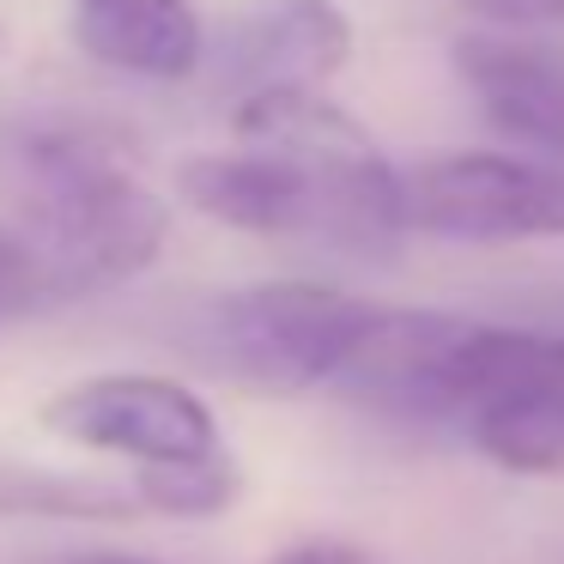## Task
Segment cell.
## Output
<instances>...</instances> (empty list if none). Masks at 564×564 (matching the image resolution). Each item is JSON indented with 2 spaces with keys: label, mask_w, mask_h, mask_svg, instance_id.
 I'll return each instance as SVG.
<instances>
[{
  "label": "cell",
  "mask_w": 564,
  "mask_h": 564,
  "mask_svg": "<svg viewBox=\"0 0 564 564\" xmlns=\"http://www.w3.org/2000/svg\"><path fill=\"white\" fill-rule=\"evenodd\" d=\"M43 431L62 443L104 455H128V462H200V455H225L219 419L195 389L176 377H86L67 382L43 401Z\"/></svg>",
  "instance_id": "obj_4"
},
{
  "label": "cell",
  "mask_w": 564,
  "mask_h": 564,
  "mask_svg": "<svg viewBox=\"0 0 564 564\" xmlns=\"http://www.w3.org/2000/svg\"><path fill=\"white\" fill-rule=\"evenodd\" d=\"M455 74L467 98L516 152L564 159V55L503 31H467L455 37Z\"/></svg>",
  "instance_id": "obj_5"
},
{
  "label": "cell",
  "mask_w": 564,
  "mask_h": 564,
  "mask_svg": "<svg viewBox=\"0 0 564 564\" xmlns=\"http://www.w3.org/2000/svg\"><path fill=\"white\" fill-rule=\"evenodd\" d=\"M243 479H237L231 455H200V462H140L134 498L159 516H183V522H207V516L231 510Z\"/></svg>",
  "instance_id": "obj_9"
},
{
  "label": "cell",
  "mask_w": 564,
  "mask_h": 564,
  "mask_svg": "<svg viewBox=\"0 0 564 564\" xmlns=\"http://www.w3.org/2000/svg\"><path fill=\"white\" fill-rule=\"evenodd\" d=\"M268 564H370V552H365V546H352V540L316 534V540H297V546L273 552Z\"/></svg>",
  "instance_id": "obj_12"
},
{
  "label": "cell",
  "mask_w": 564,
  "mask_h": 564,
  "mask_svg": "<svg viewBox=\"0 0 564 564\" xmlns=\"http://www.w3.org/2000/svg\"><path fill=\"white\" fill-rule=\"evenodd\" d=\"M0 207L31 261V304L128 285L171 237V207L140 183L122 140L79 116L0 122Z\"/></svg>",
  "instance_id": "obj_1"
},
{
  "label": "cell",
  "mask_w": 564,
  "mask_h": 564,
  "mask_svg": "<svg viewBox=\"0 0 564 564\" xmlns=\"http://www.w3.org/2000/svg\"><path fill=\"white\" fill-rule=\"evenodd\" d=\"M377 316V304L340 285L261 280L225 292L207 310L200 346H207V365L249 394H310L352 370Z\"/></svg>",
  "instance_id": "obj_2"
},
{
  "label": "cell",
  "mask_w": 564,
  "mask_h": 564,
  "mask_svg": "<svg viewBox=\"0 0 564 564\" xmlns=\"http://www.w3.org/2000/svg\"><path fill=\"white\" fill-rule=\"evenodd\" d=\"M74 37L134 79H188L207 62V25L188 0H74Z\"/></svg>",
  "instance_id": "obj_7"
},
{
  "label": "cell",
  "mask_w": 564,
  "mask_h": 564,
  "mask_svg": "<svg viewBox=\"0 0 564 564\" xmlns=\"http://www.w3.org/2000/svg\"><path fill=\"white\" fill-rule=\"evenodd\" d=\"M140 498L91 479H55V474H25V467H0V516H79V522H122L134 516Z\"/></svg>",
  "instance_id": "obj_10"
},
{
  "label": "cell",
  "mask_w": 564,
  "mask_h": 564,
  "mask_svg": "<svg viewBox=\"0 0 564 564\" xmlns=\"http://www.w3.org/2000/svg\"><path fill=\"white\" fill-rule=\"evenodd\" d=\"M352 55V25L334 0H268L225 37V79L237 91L322 86Z\"/></svg>",
  "instance_id": "obj_6"
},
{
  "label": "cell",
  "mask_w": 564,
  "mask_h": 564,
  "mask_svg": "<svg viewBox=\"0 0 564 564\" xmlns=\"http://www.w3.org/2000/svg\"><path fill=\"white\" fill-rule=\"evenodd\" d=\"M25 304H31V261L19 249V237L0 225V316H13Z\"/></svg>",
  "instance_id": "obj_11"
},
{
  "label": "cell",
  "mask_w": 564,
  "mask_h": 564,
  "mask_svg": "<svg viewBox=\"0 0 564 564\" xmlns=\"http://www.w3.org/2000/svg\"><path fill=\"white\" fill-rule=\"evenodd\" d=\"M401 213L443 243H546L564 237V159L443 152L401 171Z\"/></svg>",
  "instance_id": "obj_3"
},
{
  "label": "cell",
  "mask_w": 564,
  "mask_h": 564,
  "mask_svg": "<svg viewBox=\"0 0 564 564\" xmlns=\"http://www.w3.org/2000/svg\"><path fill=\"white\" fill-rule=\"evenodd\" d=\"M55 564H152V558H122V552H86V558H55Z\"/></svg>",
  "instance_id": "obj_13"
},
{
  "label": "cell",
  "mask_w": 564,
  "mask_h": 564,
  "mask_svg": "<svg viewBox=\"0 0 564 564\" xmlns=\"http://www.w3.org/2000/svg\"><path fill=\"white\" fill-rule=\"evenodd\" d=\"M474 449L498 462L503 474L552 479L564 474V377L534 382L522 394H503L467 425Z\"/></svg>",
  "instance_id": "obj_8"
}]
</instances>
